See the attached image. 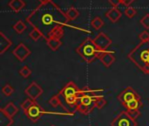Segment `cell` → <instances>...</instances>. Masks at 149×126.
Segmentation results:
<instances>
[{
  "label": "cell",
  "mask_w": 149,
  "mask_h": 126,
  "mask_svg": "<svg viewBox=\"0 0 149 126\" xmlns=\"http://www.w3.org/2000/svg\"><path fill=\"white\" fill-rule=\"evenodd\" d=\"M1 110H3V111L10 118H13L18 111V109L13 103H9L7 105H5V107L2 108Z\"/></svg>",
  "instance_id": "7c38bea8"
},
{
  "label": "cell",
  "mask_w": 149,
  "mask_h": 126,
  "mask_svg": "<svg viewBox=\"0 0 149 126\" xmlns=\"http://www.w3.org/2000/svg\"><path fill=\"white\" fill-rule=\"evenodd\" d=\"M9 5L15 11H19L24 6V3L22 0H11L9 3Z\"/></svg>",
  "instance_id": "ac0fdd59"
},
{
  "label": "cell",
  "mask_w": 149,
  "mask_h": 126,
  "mask_svg": "<svg viewBox=\"0 0 149 126\" xmlns=\"http://www.w3.org/2000/svg\"><path fill=\"white\" fill-rule=\"evenodd\" d=\"M24 93L30 99L36 101V99L42 95L43 89L37 82H32L30 86H28V88L25 89Z\"/></svg>",
  "instance_id": "ba28073f"
},
{
  "label": "cell",
  "mask_w": 149,
  "mask_h": 126,
  "mask_svg": "<svg viewBox=\"0 0 149 126\" xmlns=\"http://www.w3.org/2000/svg\"><path fill=\"white\" fill-rule=\"evenodd\" d=\"M139 39L141 40V42H148L149 41V33L145 31L142 32L140 35H139Z\"/></svg>",
  "instance_id": "f546056e"
},
{
  "label": "cell",
  "mask_w": 149,
  "mask_h": 126,
  "mask_svg": "<svg viewBox=\"0 0 149 126\" xmlns=\"http://www.w3.org/2000/svg\"><path fill=\"white\" fill-rule=\"evenodd\" d=\"M99 48L94 44L93 39H86L77 49L76 52L87 62L93 61L95 58H97V54L99 52Z\"/></svg>",
  "instance_id": "277c9868"
},
{
  "label": "cell",
  "mask_w": 149,
  "mask_h": 126,
  "mask_svg": "<svg viewBox=\"0 0 149 126\" xmlns=\"http://www.w3.org/2000/svg\"><path fill=\"white\" fill-rule=\"evenodd\" d=\"M15 91V89L10 86V84L7 83L5 84L3 88H2V93L5 96H10L13 94V92Z\"/></svg>",
  "instance_id": "44dd1931"
},
{
  "label": "cell",
  "mask_w": 149,
  "mask_h": 126,
  "mask_svg": "<svg viewBox=\"0 0 149 126\" xmlns=\"http://www.w3.org/2000/svg\"><path fill=\"white\" fill-rule=\"evenodd\" d=\"M107 16L109 18L110 20H112L113 22H116L120 17H121V13L120 11H118L116 8H113L112 10H110L107 13Z\"/></svg>",
  "instance_id": "2e32d148"
},
{
  "label": "cell",
  "mask_w": 149,
  "mask_h": 126,
  "mask_svg": "<svg viewBox=\"0 0 149 126\" xmlns=\"http://www.w3.org/2000/svg\"><path fill=\"white\" fill-rule=\"evenodd\" d=\"M112 126H137V123L134 119L126 111H121L111 123Z\"/></svg>",
  "instance_id": "52a82bcc"
},
{
  "label": "cell",
  "mask_w": 149,
  "mask_h": 126,
  "mask_svg": "<svg viewBox=\"0 0 149 126\" xmlns=\"http://www.w3.org/2000/svg\"><path fill=\"white\" fill-rule=\"evenodd\" d=\"M19 75H20L22 77H24V78H28V77L31 75V70L28 67L24 66V67H23L22 68H20V70H19Z\"/></svg>",
  "instance_id": "7402d4cb"
},
{
  "label": "cell",
  "mask_w": 149,
  "mask_h": 126,
  "mask_svg": "<svg viewBox=\"0 0 149 126\" xmlns=\"http://www.w3.org/2000/svg\"><path fill=\"white\" fill-rule=\"evenodd\" d=\"M35 101L34 100H31L30 98H27L22 104H21V107H22V110L24 111V114H26L28 112V111L30 110V108L34 104Z\"/></svg>",
  "instance_id": "ffe728a7"
},
{
  "label": "cell",
  "mask_w": 149,
  "mask_h": 126,
  "mask_svg": "<svg viewBox=\"0 0 149 126\" xmlns=\"http://www.w3.org/2000/svg\"><path fill=\"white\" fill-rule=\"evenodd\" d=\"M128 57L144 73L149 75V41L141 42L128 54Z\"/></svg>",
  "instance_id": "3957f363"
},
{
  "label": "cell",
  "mask_w": 149,
  "mask_h": 126,
  "mask_svg": "<svg viewBox=\"0 0 149 126\" xmlns=\"http://www.w3.org/2000/svg\"><path fill=\"white\" fill-rule=\"evenodd\" d=\"M110 1V3L114 6V7H116L120 2H121V0H109Z\"/></svg>",
  "instance_id": "d6a6232c"
},
{
  "label": "cell",
  "mask_w": 149,
  "mask_h": 126,
  "mask_svg": "<svg viewBox=\"0 0 149 126\" xmlns=\"http://www.w3.org/2000/svg\"><path fill=\"white\" fill-rule=\"evenodd\" d=\"M1 39H0V53H3L4 51H6L11 45V42L9 39H7L3 32L0 33Z\"/></svg>",
  "instance_id": "4fadbf2b"
},
{
  "label": "cell",
  "mask_w": 149,
  "mask_h": 126,
  "mask_svg": "<svg viewBox=\"0 0 149 126\" xmlns=\"http://www.w3.org/2000/svg\"><path fill=\"white\" fill-rule=\"evenodd\" d=\"M100 61H102V63L106 66V67H107V68H109L113 62H114V61H115V58H114V56H113V54L112 53H110V52H104V53L102 54V56L100 57Z\"/></svg>",
  "instance_id": "8fae6325"
},
{
  "label": "cell",
  "mask_w": 149,
  "mask_h": 126,
  "mask_svg": "<svg viewBox=\"0 0 149 126\" xmlns=\"http://www.w3.org/2000/svg\"><path fill=\"white\" fill-rule=\"evenodd\" d=\"M107 104V100L103 97H100V99H98L96 102H95V107L98 108V109H103Z\"/></svg>",
  "instance_id": "f1b7e54d"
},
{
  "label": "cell",
  "mask_w": 149,
  "mask_h": 126,
  "mask_svg": "<svg viewBox=\"0 0 149 126\" xmlns=\"http://www.w3.org/2000/svg\"><path fill=\"white\" fill-rule=\"evenodd\" d=\"M12 53L21 61H23L24 59H26L30 54L31 51L24 45V44H19L12 52Z\"/></svg>",
  "instance_id": "30bf717a"
},
{
  "label": "cell",
  "mask_w": 149,
  "mask_h": 126,
  "mask_svg": "<svg viewBox=\"0 0 149 126\" xmlns=\"http://www.w3.org/2000/svg\"><path fill=\"white\" fill-rule=\"evenodd\" d=\"M42 4H45V3H47V2H50L51 0H39Z\"/></svg>",
  "instance_id": "e575fe53"
},
{
  "label": "cell",
  "mask_w": 149,
  "mask_h": 126,
  "mask_svg": "<svg viewBox=\"0 0 149 126\" xmlns=\"http://www.w3.org/2000/svg\"><path fill=\"white\" fill-rule=\"evenodd\" d=\"M46 40H47V45H48V46H49L52 50H53V51L57 50V49L61 46V42H60L59 39H53V38H49V39H47Z\"/></svg>",
  "instance_id": "e0dca14e"
},
{
  "label": "cell",
  "mask_w": 149,
  "mask_h": 126,
  "mask_svg": "<svg viewBox=\"0 0 149 126\" xmlns=\"http://www.w3.org/2000/svg\"><path fill=\"white\" fill-rule=\"evenodd\" d=\"M12 123V118L6 115L3 110H0V126H10Z\"/></svg>",
  "instance_id": "5bb4252c"
},
{
  "label": "cell",
  "mask_w": 149,
  "mask_h": 126,
  "mask_svg": "<svg viewBox=\"0 0 149 126\" xmlns=\"http://www.w3.org/2000/svg\"><path fill=\"white\" fill-rule=\"evenodd\" d=\"M43 36V34L41 33V32L40 31H38V29H36V28H34L31 32H30V37L32 39H34V40H38L40 37H42Z\"/></svg>",
  "instance_id": "484cf974"
},
{
  "label": "cell",
  "mask_w": 149,
  "mask_h": 126,
  "mask_svg": "<svg viewBox=\"0 0 149 126\" xmlns=\"http://www.w3.org/2000/svg\"><path fill=\"white\" fill-rule=\"evenodd\" d=\"M102 91H104L102 89H91L89 88H85L83 89H79L73 82H70L63 88L61 91L58 92V96L60 100L61 107L67 112L73 113L77 111L78 101H79L84 96L98 94Z\"/></svg>",
  "instance_id": "7a4b0ae2"
},
{
  "label": "cell",
  "mask_w": 149,
  "mask_h": 126,
  "mask_svg": "<svg viewBox=\"0 0 149 126\" xmlns=\"http://www.w3.org/2000/svg\"><path fill=\"white\" fill-rule=\"evenodd\" d=\"M103 24H104V23H103L102 19L100 18H95L92 21V25H93V27L95 30L100 29L101 26L103 25Z\"/></svg>",
  "instance_id": "cb8c5ba5"
},
{
  "label": "cell",
  "mask_w": 149,
  "mask_h": 126,
  "mask_svg": "<svg viewBox=\"0 0 149 126\" xmlns=\"http://www.w3.org/2000/svg\"><path fill=\"white\" fill-rule=\"evenodd\" d=\"M49 103L52 105V107L53 108H57L58 105H60V100L58 96V95L53 96L50 100H49Z\"/></svg>",
  "instance_id": "4316f807"
},
{
  "label": "cell",
  "mask_w": 149,
  "mask_h": 126,
  "mask_svg": "<svg viewBox=\"0 0 149 126\" xmlns=\"http://www.w3.org/2000/svg\"><path fill=\"white\" fill-rule=\"evenodd\" d=\"M127 112L130 116V118H132L134 120L137 119L141 116L140 110H127Z\"/></svg>",
  "instance_id": "83f0119b"
},
{
  "label": "cell",
  "mask_w": 149,
  "mask_h": 126,
  "mask_svg": "<svg viewBox=\"0 0 149 126\" xmlns=\"http://www.w3.org/2000/svg\"><path fill=\"white\" fill-rule=\"evenodd\" d=\"M48 114H52V115H68V116H73V113H56V112H47L45 111L36 102L34 103V104L30 108V110L28 111V112L25 114L26 117L31 119V121L35 122L38 119H39V118L43 115H48Z\"/></svg>",
  "instance_id": "5b68a950"
},
{
  "label": "cell",
  "mask_w": 149,
  "mask_h": 126,
  "mask_svg": "<svg viewBox=\"0 0 149 126\" xmlns=\"http://www.w3.org/2000/svg\"><path fill=\"white\" fill-rule=\"evenodd\" d=\"M93 41L97 47L100 50H106L112 43V40L105 33H100L97 37L94 38Z\"/></svg>",
  "instance_id": "9c48e42d"
},
{
  "label": "cell",
  "mask_w": 149,
  "mask_h": 126,
  "mask_svg": "<svg viewBox=\"0 0 149 126\" xmlns=\"http://www.w3.org/2000/svg\"><path fill=\"white\" fill-rule=\"evenodd\" d=\"M27 21L34 28L40 31L43 37L47 39L53 30L63 28L66 25L68 18L57 5L50 1L42 4L34 10L27 18Z\"/></svg>",
  "instance_id": "6da1fadb"
},
{
  "label": "cell",
  "mask_w": 149,
  "mask_h": 126,
  "mask_svg": "<svg viewBox=\"0 0 149 126\" xmlns=\"http://www.w3.org/2000/svg\"><path fill=\"white\" fill-rule=\"evenodd\" d=\"M127 16H128L129 18H133L135 14H136V11L133 8V7H128L126 11H125Z\"/></svg>",
  "instance_id": "4dcf8cb0"
},
{
  "label": "cell",
  "mask_w": 149,
  "mask_h": 126,
  "mask_svg": "<svg viewBox=\"0 0 149 126\" xmlns=\"http://www.w3.org/2000/svg\"><path fill=\"white\" fill-rule=\"evenodd\" d=\"M66 16H67L68 19H74L75 18H77L79 16V11L74 8H71L66 12Z\"/></svg>",
  "instance_id": "d4e9b609"
},
{
  "label": "cell",
  "mask_w": 149,
  "mask_h": 126,
  "mask_svg": "<svg viewBox=\"0 0 149 126\" xmlns=\"http://www.w3.org/2000/svg\"><path fill=\"white\" fill-rule=\"evenodd\" d=\"M118 100L126 107L128 103L137 101V100H141V96L137 94V92L131 87H127L126 89H124L119 96H118Z\"/></svg>",
  "instance_id": "8992f818"
},
{
  "label": "cell",
  "mask_w": 149,
  "mask_h": 126,
  "mask_svg": "<svg viewBox=\"0 0 149 126\" xmlns=\"http://www.w3.org/2000/svg\"><path fill=\"white\" fill-rule=\"evenodd\" d=\"M64 35V30L62 27L60 28H56L55 30H53L50 35H49V38H53V39H60ZM48 38V39H49Z\"/></svg>",
  "instance_id": "d6986e66"
},
{
  "label": "cell",
  "mask_w": 149,
  "mask_h": 126,
  "mask_svg": "<svg viewBox=\"0 0 149 126\" xmlns=\"http://www.w3.org/2000/svg\"><path fill=\"white\" fill-rule=\"evenodd\" d=\"M13 28L16 30V32H18V33H22V32L25 30L26 26H25V25H24L21 20H19V21H17V24L13 26Z\"/></svg>",
  "instance_id": "603a6c76"
},
{
  "label": "cell",
  "mask_w": 149,
  "mask_h": 126,
  "mask_svg": "<svg viewBox=\"0 0 149 126\" xmlns=\"http://www.w3.org/2000/svg\"><path fill=\"white\" fill-rule=\"evenodd\" d=\"M96 108L95 105H93V106H85V105H82L81 103H78V106H77V111L79 112H80L81 114L83 115H89L91 112H93V109Z\"/></svg>",
  "instance_id": "9a60e30c"
},
{
  "label": "cell",
  "mask_w": 149,
  "mask_h": 126,
  "mask_svg": "<svg viewBox=\"0 0 149 126\" xmlns=\"http://www.w3.org/2000/svg\"><path fill=\"white\" fill-rule=\"evenodd\" d=\"M134 0H121V2L125 4V5H129Z\"/></svg>",
  "instance_id": "836d02e7"
},
{
  "label": "cell",
  "mask_w": 149,
  "mask_h": 126,
  "mask_svg": "<svg viewBox=\"0 0 149 126\" xmlns=\"http://www.w3.org/2000/svg\"><path fill=\"white\" fill-rule=\"evenodd\" d=\"M141 24L147 28H149V15H146L142 19H141Z\"/></svg>",
  "instance_id": "1f68e13d"
}]
</instances>
